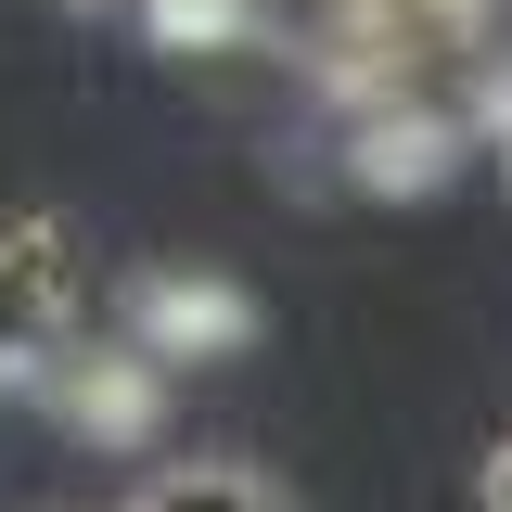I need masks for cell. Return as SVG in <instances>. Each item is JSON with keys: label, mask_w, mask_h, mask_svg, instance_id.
Returning <instances> with one entry per match:
<instances>
[{"label": "cell", "mask_w": 512, "mask_h": 512, "mask_svg": "<svg viewBox=\"0 0 512 512\" xmlns=\"http://www.w3.org/2000/svg\"><path fill=\"white\" fill-rule=\"evenodd\" d=\"M487 512H512V436L487 448Z\"/></svg>", "instance_id": "cell-4"}, {"label": "cell", "mask_w": 512, "mask_h": 512, "mask_svg": "<svg viewBox=\"0 0 512 512\" xmlns=\"http://www.w3.org/2000/svg\"><path fill=\"white\" fill-rule=\"evenodd\" d=\"M116 512H295L256 461H167V474H141Z\"/></svg>", "instance_id": "cell-3"}, {"label": "cell", "mask_w": 512, "mask_h": 512, "mask_svg": "<svg viewBox=\"0 0 512 512\" xmlns=\"http://www.w3.org/2000/svg\"><path fill=\"white\" fill-rule=\"evenodd\" d=\"M77 308H90L77 218H52V205L0 218V384H52V359L77 346Z\"/></svg>", "instance_id": "cell-1"}, {"label": "cell", "mask_w": 512, "mask_h": 512, "mask_svg": "<svg viewBox=\"0 0 512 512\" xmlns=\"http://www.w3.org/2000/svg\"><path fill=\"white\" fill-rule=\"evenodd\" d=\"M487 141H500V167H512V103H500V128H487Z\"/></svg>", "instance_id": "cell-5"}, {"label": "cell", "mask_w": 512, "mask_h": 512, "mask_svg": "<svg viewBox=\"0 0 512 512\" xmlns=\"http://www.w3.org/2000/svg\"><path fill=\"white\" fill-rule=\"evenodd\" d=\"M116 346L180 384V372H205V359H244V346H256V308L218 282V269H154V282H128Z\"/></svg>", "instance_id": "cell-2"}]
</instances>
